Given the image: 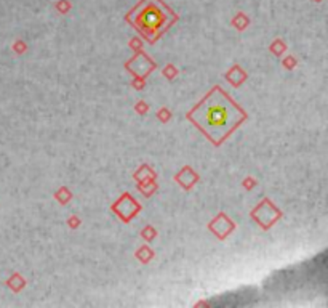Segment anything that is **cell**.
I'll use <instances>...</instances> for the list:
<instances>
[{"instance_id":"cell-6","label":"cell","mask_w":328,"mask_h":308,"mask_svg":"<svg viewBox=\"0 0 328 308\" xmlns=\"http://www.w3.org/2000/svg\"><path fill=\"white\" fill-rule=\"evenodd\" d=\"M210 229L216 234L218 238L224 239V238H226L227 234L234 229V223L229 220V217H227V215L220 214L213 222L210 223Z\"/></svg>"},{"instance_id":"cell-4","label":"cell","mask_w":328,"mask_h":308,"mask_svg":"<svg viewBox=\"0 0 328 308\" xmlns=\"http://www.w3.org/2000/svg\"><path fill=\"white\" fill-rule=\"evenodd\" d=\"M112 210L124 222H130L133 217L139 212V204L128 195V193H125V195L120 197L117 202H114Z\"/></svg>"},{"instance_id":"cell-7","label":"cell","mask_w":328,"mask_h":308,"mask_svg":"<svg viewBox=\"0 0 328 308\" xmlns=\"http://www.w3.org/2000/svg\"><path fill=\"white\" fill-rule=\"evenodd\" d=\"M176 180L184 186L186 190L192 188V185H196V182L199 180V175L192 170L191 167H184L178 175H176Z\"/></svg>"},{"instance_id":"cell-3","label":"cell","mask_w":328,"mask_h":308,"mask_svg":"<svg viewBox=\"0 0 328 308\" xmlns=\"http://www.w3.org/2000/svg\"><path fill=\"white\" fill-rule=\"evenodd\" d=\"M252 217L254 220H256L261 226L264 229L271 228L274 223L282 217V212L278 210L274 204H272L269 199H264L263 202H261L256 209L252 212Z\"/></svg>"},{"instance_id":"cell-2","label":"cell","mask_w":328,"mask_h":308,"mask_svg":"<svg viewBox=\"0 0 328 308\" xmlns=\"http://www.w3.org/2000/svg\"><path fill=\"white\" fill-rule=\"evenodd\" d=\"M125 21L149 44H155L178 21V15L163 0H139L125 15Z\"/></svg>"},{"instance_id":"cell-1","label":"cell","mask_w":328,"mask_h":308,"mask_svg":"<svg viewBox=\"0 0 328 308\" xmlns=\"http://www.w3.org/2000/svg\"><path fill=\"white\" fill-rule=\"evenodd\" d=\"M186 117L215 146H220L237 127L245 122L247 112L220 85H215Z\"/></svg>"},{"instance_id":"cell-5","label":"cell","mask_w":328,"mask_h":308,"mask_svg":"<svg viewBox=\"0 0 328 308\" xmlns=\"http://www.w3.org/2000/svg\"><path fill=\"white\" fill-rule=\"evenodd\" d=\"M154 68H155L154 61H151L149 58H146V55H143V53H138L131 61L126 63V69L131 71L135 76L141 77V79H144V77L148 76Z\"/></svg>"}]
</instances>
